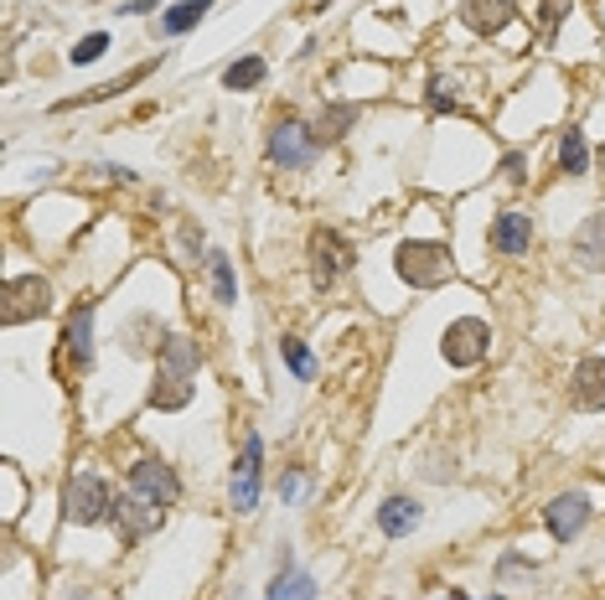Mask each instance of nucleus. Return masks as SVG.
Instances as JSON below:
<instances>
[{
    "label": "nucleus",
    "mask_w": 605,
    "mask_h": 600,
    "mask_svg": "<svg viewBox=\"0 0 605 600\" xmlns=\"http://www.w3.org/2000/svg\"><path fill=\"white\" fill-rule=\"evenodd\" d=\"M130 492H135V497H145V502H156V507L181 502V482H176V471H171L166 461H156V456H145V461H135V466H130Z\"/></svg>",
    "instance_id": "obj_9"
},
{
    "label": "nucleus",
    "mask_w": 605,
    "mask_h": 600,
    "mask_svg": "<svg viewBox=\"0 0 605 600\" xmlns=\"http://www.w3.org/2000/svg\"><path fill=\"white\" fill-rule=\"evenodd\" d=\"M487 352H492V326L481 321V316H456V321L445 326L440 357H445L450 368H476Z\"/></svg>",
    "instance_id": "obj_3"
},
{
    "label": "nucleus",
    "mask_w": 605,
    "mask_h": 600,
    "mask_svg": "<svg viewBox=\"0 0 605 600\" xmlns=\"http://www.w3.org/2000/svg\"><path fill=\"white\" fill-rule=\"evenodd\" d=\"M109 523L119 528V544H140L145 533H156V528H161V507H156V502H145V497H135V492H125V497L114 502Z\"/></svg>",
    "instance_id": "obj_10"
},
{
    "label": "nucleus",
    "mask_w": 605,
    "mask_h": 600,
    "mask_svg": "<svg viewBox=\"0 0 605 600\" xmlns=\"http://www.w3.org/2000/svg\"><path fill=\"white\" fill-rule=\"evenodd\" d=\"M207 11H213V0H176L171 11H161L156 37H187L192 26H202V21H207Z\"/></svg>",
    "instance_id": "obj_18"
},
{
    "label": "nucleus",
    "mask_w": 605,
    "mask_h": 600,
    "mask_svg": "<svg viewBox=\"0 0 605 600\" xmlns=\"http://www.w3.org/2000/svg\"><path fill=\"white\" fill-rule=\"evenodd\" d=\"M518 16V0H461V21L471 26L476 37H497L512 26Z\"/></svg>",
    "instance_id": "obj_12"
},
{
    "label": "nucleus",
    "mask_w": 605,
    "mask_h": 600,
    "mask_svg": "<svg viewBox=\"0 0 605 600\" xmlns=\"http://www.w3.org/2000/svg\"><path fill=\"white\" fill-rule=\"evenodd\" d=\"M145 11H156V0H125L119 6V16H145Z\"/></svg>",
    "instance_id": "obj_31"
},
{
    "label": "nucleus",
    "mask_w": 605,
    "mask_h": 600,
    "mask_svg": "<svg viewBox=\"0 0 605 600\" xmlns=\"http://www.w3.org/2000/svg\"><path fill=\"white\" fill-rule=\"evenodd\" d=\"M259 482H264V440H259V430H249L244 450H238V461H233V487H228L238 513H254L259 507Z\"/></svg>",
    "instance_id": "obj_7"
},
{
    "label": "nucleus",
    "mask_w": 605,
    "mask_h": 600,
    "mask_svg": "<svg viewBox=\"0 0 605 600\" xmlns=\"http://www.w3.org/2000/svg\"><path fill=\"white\" fill-rule=\"evenodd\" d=\"M559 21H564V0H543V26H549V32H554Z\"/></svg>",
    "instance_id": "obj_29"
},
{
    "label": "nucleus",
    "mask_w": 605,
    "mask_h": 600,
    "mask_svg": "<svg viewBox=\"0 0 605 600\" xmlns=\"http://www.w3.org/2000/svg\"><path fill=\"white\" fill-rule=\"evenodd\" d=\"M590 171V140L580 125H569L559 135V176H585Z\"/></svg>",
    "instance_id": "obj_20"
},
{
    "label": "nucleus",
    "mask_w": 605,
    "mask_h": 600,
    "mask_svg": "<svg viewBox=\"0 0 605 600\" xmlns=\"http://www.w3.org/2000/svg\"><path fill=\"white\" fill-rule=\"evenodd\" d=\"M574 264L590 269V275H605V207L574 228Z\"/></svg>",
    "instance_id": "obj_13"
},
{
    "label": "nucleus",
    "mask_w": 605,
    "mask_h": 600,
    "mask_svg": "<svg viewBox=\"0 0 605 600\" xmlns=\"http://www.w3.org/2000/svg\"><path fill=\"white\" fill-rule=\"evenodd\" d=\"M207 269H213V295H218V306H233V300H238L233 259H228V254H207Z\"/></svg>",
    "instance_id": "obj_23"
},
{
    "label": "nucleus",
    "mask_w": 605,
    "mask_h": 600,
    "mask_svg": "<svg viewBox=\"0 0 605 600\" xmlns=\"http://www.w3.org/2000/svg\"><path fill=\"white\" fill-rule=\"evenodd\" d=\"M543 523H549V533L559 538V544H574V538L590 528V497H585V492L554 497L549 507H543Z\"/></svg>",
    "instance_id": "obj_11"
},
{
    "label": "nucleus",
    "mask_w": 605,
    "mask_h": 600,
    "mask_svg": "<svg viewBox=\"0 0 605 600\" xmlns=\"http://www.w3.org/2000/svg\"><path fill=\"white\" fill-rule=\"evenodd\" d=\"M419 523H425V507L414 497H383V507H378V533L383 538H409Z\"/></svg>",
    "instance_id": "obj_15"
},
{
    "label": "nucleus",
    "mask_w": 605,
    "mask_h": 600,
    "mask_svg": "<svg viewBox=\"0 0 605 600\" xmlns=\"http://www.w3.org/2000/svg\"><path fill=\"white\" fill-rule=\"evenodd\" d=\"M109 513H114V497H109V487L99 482V476L94 471L73 476L68 492H63V518L78 523V528H88V523H104Z\"/></svg>",
    "instance_id": "obj_5"
},
{
    "label": "nucleus",
    "mask_w": 605,
    "mask_h": 600,
    "mask_svg": "<svg viewBox=\"0 0 605 600\" xmlns=\"http://www.w3.org/2000/svg\"><path fill=\"white\" fill-rule=\"evenodd\" d=\"M393 269H399V280L414 285V290H440L450 275H456V259H450L445 244H430V238H409L393 254Z\"/></svg>",
    "instance_id": "obj_2"
},
{
    "label": "nucleus",
    "mask_w": 605,
    "mask_h": 600,
    "mask_svg": "<svg viewBox=\"0 0 605 600\" xmlns=\"http://www.w3.org/2000/svg\"><path fill=\"white\" fill-rule=\"evenodd\" d=\"M352 244L337 233V228H321V233H311V280H316V290H331L347 269H352Z\"/></svg>",
    "instance_id": "obj_8"
},
{
    "label": "nucleus",
    "mask_w": 605,
    "mask_h": 600,
    "mask_svg": "<svg viewBox=\"0 0 605 600\" xmlns=\"http://www.w3.org/2000/svg\"><path fill=\"white\" fill-rule=\"evenodd\" d=\"M316 130L300 125V119H280L275 130H269V161L285 166V171H306L316 161Z\"/></svg>",
    "instance_id": "obj_6"
},
{
    "label": "nucleus",
    "mask_w": 605,
    "mask_h": 600,
    "mask_svg": "<svg viewBox=\"0 0 605 600\" xmlns=\"http://www.w3.org/2000/svg\"><path fill=\"white\" fill-rule=\"evenodd\" d=\"M104 52H109V37H104V32H94V37H83L68 57H73V68H88V63H99Z\"/></svg>",
    "instance_id": "obj_25"
},
{
    "label": "nucleus",
    "mask_w": 605,
    "mask_h": 600,
    "mask_svg": "<svg viewBox=\"0 0 605 600\" xmlns=\"http://www.w3.org/2000/svg\"><path fill=\"white\" fill-rule=\"evenodd\" d=\"M197 368H202V342L171 332L161 342V368H156V383H150V409H187Z\"/></svg>",
    "instance_id": "obj_1"
},
{
    "label": "nucleus",
    "mask_w": 605,
    "mask_h": 600,
    "mask_svg": "<svg viewBox=\"0 0 605 600\" xmlns=\"http://www.w3.org/2000/svg\"><path fill=\"white\" fill-rule=\"evenodd\" d=\"M264 78H269V63H264L259 52H249V57H238V63H228V68H223V88H228V94H244V88H259Z\"/></svg>",
    "instance_id": "obj_21"
},
{
    "label": "nucleus",
    "mask_w": 605,
    "mask_h": 600,
    "mask_svg": "<svg viewBox=\"0 0 605 600\" xmlns=\"http://www.w3.org/2000/svg\"><path fill=\"white\" fill-rule=\"evenodd\" d=\"M264 600H316V580L311 575H300V569L285 559L280 564V575H275V585H269V595Z\"/></svg>",
    "instance_id": "obj_22"
},
{
    "label": "nucleus",
    "mask_w": 605,
    "mask_h": 600,
    "mask_svg": "<svg viewBox=\"0 0 605 600\" xmlns=\"http://www.w3.org/2000/svg\"><path fill=\"white\" fill-rule=\"evenodd\" d=\"M357 114H362L357 104H321L316 125H311V130H316V145H337V140L357 125Z\"/></svg>",
    "instance_id": "obj_19"
},
{
    "label": "nucleus",
    "mask_w": 605,
    "mask_h": 600,
    "mask_svg": "<svg viewBox=\"0 0 605 600\" xmlns=\"http://www.w3.org/2000/svg\"><path fill=\"white\" fill-rule=\"evenodd\" d=\"M574 409H605V357H580L574 363Z\"/></svg>",
    "instance_id": "obj_14"
},
{
    "label": "nucleus",
    "mask_w": 605,
    "mask_h": 600,
    "mask_svg": "<svg viewBox=\"0 0 605 600\" xmlns=\"http://www.w3.org/2000/svg\"><path fill=\"white\" fill-rule=\"evenodd\" d=\"M300 492H306V476H300V471H290L285 482H280V497H285V502H295Z\"/></svg>",
    "instance_id": "obj_28"
},
{
    "label": "nucleus",
    "mask_w": 605,
    "mask_h": 600,
    "mask_svg": "<svg viewBox=\"0 0 605 600\" xmlns=\"http://www.w3.org/2000/svg\"><path fill=\"white\" fill-rule=\"evenodd\" d=\"M78 600H88V595H78Z\"/></svg>",
    "instance_id": "obj_33"
},
{
    "label": "nucleus",
    "mask_w": 605,
    "mask_h": 600,
    "mask_svg": "<svg viewBox=\"0 0 605 600\" xmlns=\"http://www.w3.org/2000/svg\"><path fill=\"white\" fill-rule=\"evenodd\" d=\"M280 357H285V368H290L300 383L316 378V357L306 352V342H300V337H280Z\"/></svg>",
    "instance_id": "obj_24"
},
{
    "label": "nucleus",
    "mask_w": 605,
    "mask_h": 600,
    "mask_svg": "<svg viewBox=\"0 0 605 600\" xmlns=\"http://www.w3.org/2000/svg\"><path fill=\"white\" fill-rule=\"evenodd\" d=\"M430 104H435V109H461L456 83H450V78H430Z\"/></svg>",
    "instance_id": "obj_26"
},
{
    "label": "nucleus",
    "mask_w": 605,
    "mask_h": 600,
    "mask_svg": "<svg viewBox=\"0 0 605 600\" xmlns=\"http://www.w3.org/2000/svg\"><path fill=\"white\" fill-rule=\"evenodd\" d=\"M595 166H600V176H605V145L595 150Z\"/></svg>",
    "instance_id": "obj_32"
},
{
    "label": "nucleus",
    "mask_w": 605,
    "mask_h": 600,
    "mask_svg": "<svg viewBox=\"0 0 605 600\" xmlns=\"http://www.w3.org/2000/svg\"><path fill=\"white\" fill-rule=\"evenodd\" d=\"M492 249L507 254V259L528 254V249H533V218H528V213H502V218L492 223Z\"/></svg>",
    "instance_id": "obj_16"
},
{
    "label": "nucleus",
    "mask_w": 605,
    "mask_h": 600,
    "mask_svg": "<svg viewBox=\"0 0 605 600\" xmlns=\"http://www.w3.org/2000/svg\"><path fill=\"white\" fill-rule=\"evenodd\" d=\"M63 342H68V357H73V368H78V373L94 368V306H78V311L68 316Z\"/></svg>",
    "instance_id": "obj_17"
},
{
    "label": "nucleus",
    "mask_w": 605,
    "mask_h": 600,
    "mask_svg": "<svg viewBox=\"0 0 605 600\" xmlns=\"http://www.w3.org/2000/svg\"><path fill=\"white\" fill-rule=\"evenodd\" d=\"M600 21H605V11H600Z\"/></svg>",
    "instance_id": "obj_34"
},
{
    "label": "nucleus",
    "mask_w": 605,
    "mask_h": 600,
    "mask_svg": "<svg viewBox=\"0 0 605 600\" xmlns=\"http://www.w3.org/2000/svg\"><path fill=\"white\" fill-rule=\"evenodd\" d=\"M52 311V285L42 275H16L0 290V321L6 326H21V321H37Z\"/></svg>",
    "instance_id": "obj_4"
},
{
    "label": "nucleus",
    "mask_w": 605,
    "mask_h": 600,
    "mask_svg": "<svg viewBox=\"0 0 605 600\" xmlns=\"http://www.w3.org/2000/svg\"><path fill=\"white\" fill-rule=\"evenodd\" d=\"M181 249H187V254H192V259H197V254H202V233H197V228H192V223H187V228H181Z\"/></svg>",
    "instance_id": "obj_30"
},
{
    "label": "nucleus",
    "mask_w": 605,
    "mask_h": 600,
    "mask_svg": "<svg viewBox=\"0 0 605 600\" xmlns=\"http://www.w3.org/2000/svg\"><path fill=\"white\" fill-rule=\"evenodd\" d=\"M523 171H528L523 150H507V156H502V176H507V182H523Z\"/></svg>",
    "instance_id": "obj_27"
}]
</instances>
